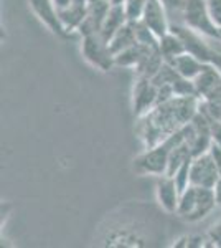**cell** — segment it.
<instances>
[{"mask_svg":"<svg viewBox=\"0 0 221 248\" xmlns=\"http://www.w3.org/2000/svg\"><path fill=\"white\" fill-rule=\"evenodd\" d=\"M200 108L198 96H174L137 118V136L144 147L157 146L192 121Z\"/></svg>","mask_w":221,"mask_h":248,"instance_id":"1","label":"cell"},{"mask_svg":"<svg viewBox=\"0 0 221 248\" xmlns=\"http://www.w3.org/2000/svg\"><path fill=\"white\" fill-rule=\"evenodd\" d=\"M216 207L215 192L206 187L188 186L180 194V202L177 214L180 218L188 223H196L211 214Z\"/></svg>","mask_w":221,"mask_h":248,"instance_id":"2","label":"cell"},{"mask_svg":"<svg viewBox=\"0 0 221 248\" xmlns=\"http://www.w3.org/2000/svg\"><path fill=\"white\" fill-rule=\"evenodd\" d=\"M174 147L168 141H162L157 146L146 147L144 153H140L132 162V167L139 175H165L168 167V157Z\"/></svg>","mask_w":221,"mask_h":248,"instance_id":"3","label":"cell"},{"mask_svg":"<svg viewBox=\"0 0 221 248\" xmlns=\"http://www.w3.org/2000/svg\"><path fill=\"white\" fill-rule=\"evenodd\" d=\"M182 23L211 40H220V29L210 17L206 0H185Z\"/></svg>","mask_w":221,"mask_h":248,"instance_id":"4","label":"cell"},{"mask_svg":"<svg viewBox=\"0 0 221 248\" xmlns=\"http://www.w3.org/2000/svg\"><path fill=\"white\" fill-rule=\"evenodd\" d=\"M81 53L83 58L88 63L96 68V70L107 73L116 66L114 62V53L109 48V42L103 37L101 33H91L83 37V45H81Z\"/></svg>","mask_w":221,"mask_h":248,"instance_id":"5","label":"cell"},{"mask_svg":"<svg viewBox=\"0 0 221 248\" xmlns=\"http://www.w3.org/2000/svg\"><path fill=\"white\" fill-rule=\"evenodd\" d=\"M221 179L218 164L211 151L195 155L192 159L190 166V186L206 187V189H215L216 182Z\"/></svg>","mask_w":221,"mask_h":248,"instance_id":"6","label":"cell"},{"mask_svg":"<svg viewBox=\"0 0 221 248\" xmlns=\"http://www.w3.org/2000/svg\"><path fill=\"white\" fill-rule=\"evenodd\" d=\"M30 9L37 15L40 22L46 27L53 35L59 38H70L71 33L65 29L61 18H59L58 9L53 3V0H28Z\"/></svg>","mask_w":221,"mask_h":248,"instance_id":"7","label":"cell"},{"mask_svg":"<svg viewBox=\"0 0 221 248\" xmlns=\"http://www.w3.org/2000/svg\"><path fill=\"white\" fill-rule=\"evenodd\" d=\"M196 94L202 101L221 103V73L215 66L206 65L203 71L193 79Z\"/></svg>","mask_w":221,"mask_h":248,"instance_id":"8","label":"cell"},{"mask_svg":"<svg viewBox=\"0 0 221 248\" xmlns=\"http://www.w3.org/2000/svg\"><path fill=\"white\" fill-rule=\"evenodd\" d=\"M157 106V86L150 78L137 77L132 90V109L135 118H140Z\"/></svg>","mask_w":221,"mask_h":248,"instance_id":"9","label":"cell"},{"mask_svg":"<svg viewBox=\"0 0 221 248\" xmlns=\"http://www.w3.org/2000/svg\"><path fill=\"white\" fill-rule=\"evenodd\" d=\"M155 199L165 214H177L180 202V190L172 175H160L155 182Z\"/></svg>","mask_w":221,"mask_h":248,"instance_id":"10","label":"cell"},{"mask_svg":"<svg viewBox=\"0 0 221 248\" xmlns=\"http://www.w3.org/2000/svg\"><path fill=\"white\" fill-rule=\"evenodd\" d=\"M142 22L150 29L157 37H163L170 31V18L160 0H147L146 10L142 15Z\"/></svg>","mask_w":221,"mask_h":248,"instance_id":"11","label":"cell"},{"mask_svg":"<svg viewBox=\"0 0 221 248\" xmlns=\"http://www.w3.org/2000/svg\"><path fill=\"white\" fill-rule=\"evenodd\" d=\"M111 9V3L107 0H89L86 10V17L79 25L78 31L83 35H91V33H99L104 25L107 12Z\"/></svg>","mask_w":221,"mask_h":248,"instance_id":"12","label":"cell"},{"mask_svg":"<svg viewBox=\"0 0 221 248\" xmlns=\"http://www.w3.org/2000/svg\"><path fill=\"white\" fill-rule=\"evenodd\" d=\"M167 63H170V65L175 68V71L180 77L192 79V81H193V79L203 71V68L206 66V63L202 62L200 58H196L195 55L188 53V51H185L183 55L175 57L174 60H170V62H167Z\"/></svg>","mask_w":221,"mask_h":248,"instance_id":"13","label":"cell"},{"mask_svg":"<svg viewBox=\"0 0 221 248\" xmlns=\"http://www.w3.org/2000/svg\"><path fill=\"white\" fill-rule=\"evenodd\" d=\"M127 22H129V20H127L124 5H111V9L106 15V20H104V25L99 33L109 42V40L114 37V35L118 33Z\"/></svg>","mask_w":221,"mask_h":248,"instance_id":"14","label":"cell"},{"mask_svg":"<svg viewBox=\"0 0 221 248\" xmlns=\"http://www.w3.org/2000/svg\"><path fill=\"white\" fill-rule=\"evenodd\" d=\"M159 51L162 55L163 62H170L174 60L175 57H180L187 51L185 48V43L183 40L175 33V31H168L163 37H160L159 40Z\"/></svg>","mask_w":221,"mask_h":248,"instance_id":"15","label":"cell"},{"mask_svg":"<svg viewBox=\"0 0 221 248\" xmlns=\"http://www.w3.org/2000/svg\"><path fill=\"white\" fill-rule=\"evenodd\" d=\"M154 48H148V46H144L140 43H135L129 48H126L124 51H120L114 57V62H116V66H127V68H135L142 62L144 58L147 57Z\"/></svg>","mask_w":221,"mask_h":248,"instance_id":"16","label":"cell"},{"mask_svg":"<svg viewBox=\"0 0 221 248\" xmlns=\"http://www.w3.org/2000/svg\"><path fill=\"white\" fill-rule=\"evenodd\" d=\"M135 43H137V37H135L134 22H127L126 25L109 40V48L116 57L118 53H120V51H124L126 48H129L132 45H135Z\"/></svg>","mask_w":221,"mask_h":248,"instance_id":"17","label":"cell"},{"mask_svg":"<svg viewBox=\"0 0 221 248\" xmlns=\"http://www.w3.org/2000/svg\"><path fill=\"white\" fill-rule=\"evenodd\" d=\"M134 27H135V37H137V43L144 46H148V48H154V50H159V37L152 31L142 20L139 22H134Z\"/></svg>","mask_w":221,"mask_h":248,"instance_id":"18","label":"cell"},{"mask_svg":"<svg viewBox=\"0 0 221 248\" xmlns=\"http://www.w3.org/2000/svg\"><path fill=\"white\" fill-rule=\"evenodd\" d=\"M192 159L193 157H190V159H187L182 166L178 167L175 172H174V181L177 184V187H178V190H180V194L187 189L188 186H190V166H192Z\"/></svg>","mask_w":221,"mask_h":248,"instance_id":"19","label":"cell"},{"mask_svg":"<svg viewBox=\"0 0 221 248\" xmlns=\"http://www.w3.org/2000/svg\"><path fill=\"white\" fill-rule=\"evenodd\" d=\"M172 247H183V248H200V247H211L208 235H185L178 238Z\"/></svg>","mask_w":221,"mask_h":248,"instance_id":"20","label":"cell"},{"mask_svg":"<svg viewBox=\"0 0 221 248\" xmlns=\"http://www.w3.org/2000/svg\"><path fill=\"white\" fill-rule=\"evenodd\" d=\"M146 5H147V0H127V2L124 3V10H126L127 20H129V22H139V20H142Z\"/></svg>","mask_w":221,"mask_h":248,"instance_id":"21","label":"cell"},{"mask_svg":"<svg viewBox=\"0 0 221 248\" xmlns=\"http://www.w3.org/2000/svg\"><path fill=\"white\" fill-rule=\"evenodd\" d=\"M165 7L168 18H170V25L172 23H182V14H183V7H185V0H160Z\"/></svg>","mask_w":221,"mask_h":248,"instance_id":"22","label":"cell"},{"mask_svg":"<svg viewBox=\"0 0 221 248\" xmlns=\"http://www.w3.org/2000/svg\"><path fill=\"white\" fill-rule=\"evenodd\" d=\"M206 5L211 20L218 29H221V0H206Z\"/></svg>","mask_w":221,"mask_h":248,"instance_id":"23","label":"cell"},{"mask_svg":"<svg viewBox=\"0 0 221 248\" xmlns=\"http://www.w3.org/2000/svg\"><path fill=\"white\" fill-rule=\"evenodd\" d=\"M208 238H210V245L211 247H216V248H221V220L215 223L210 230H208Z\"/></svg>","mask_w":221,"mask_h":248,"instance_id":"24","label":"cell"},{"mask_svg":"<svg viewBox=\"0 0 221 248\" xmlns=\"http://www.w3.org/2000/svg\"><path fill=\"white\" fill-rule=\"evenodd\" d=\"M211 153L213 155H215V159H216V164H218V169H220V175H221V147L218 146V144H215L213 142V146H211Z\"/></svg>","mask_w":221,"mask_h":248,"instance_id":"25","label":"cell"},{"mask_svg":"<svg viewBox=\"0 0 221 248\" xmlns=\"http://www.w3.org/2000/svg\"><path fill=\"white\" fill-rule=\"evenodd\" d=\"M213 192H215V201H216V207H221V179L218 182H216L215 189H213Z\"/></svg>","mask_w":221,"mask_h":248,"instance_id":"26","label":"cell"},{"mask_svg":"<svg viewBox=\"0 0 221 248\" xmlns=\"http://www.w3.org/2000/svg\"><path fill=\"white\" fill-rule=\"evenodd\" d=\"M53 3L56 5L58 10H63V9H68V7L73 3V0H53Z\"/></svg>","mask_w":221,"mask_h":248,"instance_id":"27","label":"cell"},{"mask_svg":"<svg viewBox=\"0 0 221 248\" xmlns=\"http://www.w3.org/2000/svg\"><path fill=\"white\" fill-rule=\"evenodd\" d=\"M127 0H109V3L111 5H124Z\"/></svg>","mask_w":221,"mask_h":248,"instance_id":"28","label":"cell"},{"mask_svg":"<svg viewBox=\"0 0 221 248\" xmlns=\"http://www.w3.org/2000/svg\"><path fill=\"white\" fill-rule=\"evenodd\" d=\"M220 43H221V29H220Z\"/></svg>","mask_w":221,"mask_h":248,"instance_id":"29","label":"cell"},{"mask_svg":"<svg viewBox=\"0 0 221 248\" xmlns=\"http://www.w3.org/2000/svg\"><path fill=\"white\" fill-rule=\"evenodd\" d=\"M107 2H109V0H107Z\"/></svg>","mask_w":221,"mask_h":248,"instance_id":"30","label":"cell"}]
</instances>
